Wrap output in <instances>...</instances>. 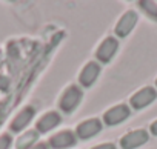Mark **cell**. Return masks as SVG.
<instances>
[{
  "label": "cell",
  "mask_w": 157,
  "mask_h": 149,
  "mask_svg": "<svg viewBox=\"0 0 157 149\" xmlns=\"http://www.w3.org/2000/svg\"><path fill=\"white\" fill-rule=\"evenodd\" d=\"M155 99H157V91L151 86H146V88H142L140 91H137L129 99V105L132 106V109H143L145 106L151 105Z\"/></svg>",
  "instance_id": "3"
},
{
  "label": "cell",
  "mask_w": 157,
  "mask_h": 149,
  "mask_svg": "<svg viewBox=\"0 0 157 149\" xmlns=\"http://www.w3.org/2000/svg\"><path fill=\"white\" fill-rule=\"evenodd\" d=\"M117 49H119V42H117V39H114V37H106V39L100 43V46L97 48L96 57H97L99 61L108 63V61H111V58L114 57V54L117 52Z\"/></svg>",
  "instance_id": "8"
},
{
  "label": "cell",
  "mask_w": 157,
  "mask_h": 149,
  "mask_svg": "<svg viewBox=\"0 0 157 149\" xmlns=\"http://www.w3.org/2000/svg\"><path fill=\"white\" fill-rule=\"evenodd\" d=\"M148 138H149V135L145 129H136V131L125 134L120 138V146L123 149H136V147L142 146L143 143H146Z\"/></svg>",
  "instance_id": "7"
},
{
  "label": "cell",
  "mask_w": 157,
  "mask_h": 149,
  "mask_svg": "<svg viewBox=\"0 0 157 149\" xmlns=\"http://www.w3.org/2000/svg\"><path fill=\"white\" fill-rule=\"evenodd\" d=\"M155 86H157V79H155Z\"/></svg>",
  "instance_id": "18"
},
{
  "label": "cell",
  "mask_w": 157,
  "mask_h": 149,
  "mask_svg": "<svg viewBox=\"0 0 157 149\" xmlns=\"http://www.w3.org/2000/svg\"><path fill=\"white\" fill-rule=\"evenodd\" d=\"M13 144V137L10 134H2L0 135V149H10Z\"/></svg>",
  "instance_id": "14"
},
{
  "label": "cell",
  "mask_w": 157,
  "mask_h": 149,
  "mask_svg": "<svg viewBox=\"0 0 157 149\" xmlns=\"http://www.w3.org/2000/svg\"><path fill=\"white\" fill-rule=\"evenodd\" d=\"M137 20H139V17H137V13H136V11H126V13L120 17V20L117 22V25H116V28H114L116 35L120 37V39L126 37V35L134 29Z\"/></svg>",
  "instance_id": "6"
},
{
  "label": "cell",
  "mask_w": 157,
  "mask_h": 149,
  "mask_svg": "<svg viewBox=\"0 0 157 149\" xmlns=\"http://www.w3.org/2000/svg\"><path fill=\"white\" fill-rule=\"evenodd\" d=\"M102 131V121L99 118H90L82 121L75 129V137H78L80 140H90L93 137H96L99 132Z\"/></svg>",
  "instance_id": "5"
},
{
  "label": "cell",
  "mask_w": 157,
  "mask_h": 149,
  "mask_svg": "<svg viewBox=\"0 0 157 149\" xmlns=\"http://www.w3.org/2000/svg\"><path fill=\"white\" fill-rule=\"evenodd\" d=\"M99 74H100V65L96 61H88L80 71V74H78V82H80L83 88H90L97 80Z\"/></svg>",
  "instance_id": "10"
},
{
  "label": "cell",
  "mask_w": 157,
  "mask_h": 149,
  "mask_svg": "<svg viewBox=\"0 0 157 149\" xmlns=\"http://www.w3.org/2000/svg\"><path fill=\"white\" fill-rule=\"evenodd\" d=\"M37 141H39V132L34 131V129L33 131H26L17 138L16 149H31Z\"/></svg>",
  "instance_id": "12"
},
{
  "label": "cell",
  "mask_w": 157,
  "mask_h": 149,
  "mask_svg": "<svg viewBox=\"0 0 157 149\" xmlns=\"http://www.w3.org/2000/svg\"><path fill=\"white\" fill-rule=\"evenodd\" d=\"M129 114H131V109H129L128 105H123V103L122 105H116V106H113L111 109H108L103 114V121L108 126H116V125L125 121L129 117Z\"/></svg>",
  "instance_id": "4"
},
{
  "label": "cell",
  "mask_w": 157,
  "mask_h": 149,
  "mask_svg": "<svg viewBox=\"0 0 157 149\" xmlns=\"http://www.w3.org/2000/svg\"><path fill=\"white\" fill-rule=\"evenodd\" d=\"M149 131H151V134H152V135H157V120L151 123V126H149Z\"/></svg>",
  "instance_id": "17"
},
{
  "label": "cell",
  "mask_w": 157,
  "mask_h": 149,
  "mask_svg": "<svg viewBox=\"0 0 157 149\" xmlns=\"http://www.w3.org/2000/svg\"><path fill=\"white\" fill-rule=\"evenodd\" d=\"M34 115H36V109H34L33 106L23 108V109L13 118V121H11V125H10V131H11V132H20V131H23V129L31 123V120L34 118Z\"/></svg>",
  "instance_id": "11"
},
{
  "label": "cell",
  "mask_w": 157,
  "mask_h": 149,
  "mask_svg": "<svg viewBox=\"0 0 157 149\" xmlns=\"http://www.w3.org/2000/svg\"><path fill=\"white\" fill-rule=\"evenodd\" d=\"M75 143H77V137L69 129L60 131L48 140V146L51 149H68V147H72Z\"/></svg>",
  "instance_id": "2"
},
{
  "label": "cell",
  "mask_w": 157,
  "mask_h": 149,
  "mask_svg": "<svg viewBox=\"0 0 157 149\" xmlns=\"http://www.w3.org/2000/svg\"><path fill=\"white\" fill-rule=\"evenodd\" d=\"M139 5L142 6V9L145 11V14L149 19L157 22V3L155 2H149V0H146V2H139Z\"/></svg>",
  "instance_id": "13"
},
{
  "label": "cell",
  "mask_w": 157,
  "mask_h": 149,
  "mask_svg": "<svg viewBox=\"0 0 157 149\" xmlns=\"http://www.w3.org/2000/svg\"><path fill=\"white\" fill-rule=\"evenodd\" d=\"M82 99H83L82 89L78 86H75V85H71V86H68L63 91V94H62V97L59 100V108H60L62 112L71 114V112H74L77 109L78 105H80Z\"/></svg>",
  "instance_id": "1"
},
{
  "label": "cell",
  "mask_w": 157,
  "mask_h": 149,
  "mask_svg": "<svg viewBox=\"0 0 157 149\" xmlns=\"http://www.w3.org/2000/svg\"><path fill=\"white\" fill-rule=\"evenodd\" d=\"M48 147H49V146H48L46 143H42V141H40V143H36L31 149H48Z\"/></svg>",
  "instance_id": "16"
},
{
  "label": "cell",
  "mask_w": 157,
  "mask_h": 149,
  "mask_svg": "<svg viewBox=\"0 0 157 149\" xmlns=\"http://www.w3.org/2000/svg\"><path fill=\"white\" fill-rule=\"evenodd\" d=\"M62 123V115L56 111H49L46 114H43L37 123H36V131L39 134H45V132H49L52 131L54 128H57L59 125Z\"/></svg>",
  "instance_id": "9"
},
{
  "label": "cell",
  "mask_w": 157,
  "mask_h": 149,
  "mask_svg": "<svg viewBox=\"0 0 157 149\" xmlns=\"http://www.w3.org/2000/svg\"><path fill=\"white\" fill-rule=\"evenodd\" d=\"M91 149H117V147H116L114 143H102V144H97Z\"/></svg>",
  "instance_id": "15"
}]
</instances>
